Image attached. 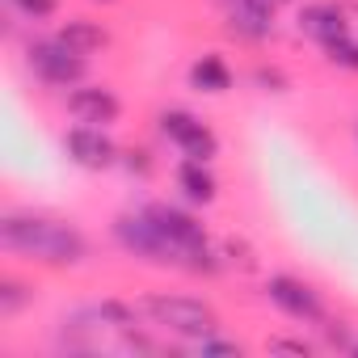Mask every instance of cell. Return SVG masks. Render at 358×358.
<instances>
[{"label":"cell","instance_id":"6da1fadb","mask_svg":"<svg viewBox=\"0 0 358 358\" xmlns=\"http://www.w3.org/2000/svg\"><path fill=\"white\" fill-rule=\"evenodd\" d=\"M0 249L17 262H34L47 270H76L93 253V245L76 220L51 215V211H30V207H9L0 215Z\"/></svg>","mask_w":358,"mask_h":358},{"label":"cell","instance_id":"7a4b0ae2","mask_svg":"<svg viewBox=\"0 0 358 358\" xmlns=\"http://www.w3.org/2000/svg\"><path fill=\"white\" fill-rule=\"evenodd\" d=\"M139 316L148 320V329L169 333V337H182V341H203L211 333H220V312L199 299V295H173V291H148L135 299Z\"/></svg>","mask_w":358,"mask_h":358},{"label":"cell","instance_id":"3957f363","mask_svg":"<svg viewBox=\"0 0 358 358\" xmlns=\"http://www.w3.org/2000/svg\"><path fill=\"white\" fill-rule=\"evenodd\" d=\"M110 241H114L131 262H143V266H156V270H177V249H173L169 236L156 228V220L148 215V207L118 211V215L110 220Z\"/></svg>","mask_w":358,"mask_h":358},{"label":"cell","instance_id":"277c9868","mask_svg":"<svg viewBox=\"0 0 358 358\" xmlns=\"http://www.w3.org/2000/svg\"><path fill=\"white\" fill-rule=\"evenodd\" d=\"M22 59H26L30 76L47 89H76V85L89 80V55H76L59 34L30 38L22 47Z\"/></svg>","mask_w":358,"mask_h":358},{"label":"cell","instance_id":"5b68a950","mask_svg":"<svg viewBox=\"0 0 358 358\" xmlns=\"http://www.w3.org/2000/svg\"><path fill=\"white\" fill-rule=\"evenodd\" d=\"M152 127H156V135H160L169 148H177L182 156H194V160H207V164L220 156V135H215V127H211L203 114L186 110V106H164V110H156Z\"/></svg>","mask_w":358,"mask_h":358},{"label":"cell","instance_id":"8992f818","mask_svg":"<svg viewBox=\"0 0 358 358\" xmlns=\"http://www.w3.org/2000/svg\"><path fill=\"white\" fill-rule=\"evenodd\" d=\"M266 299L287 316V320H295V324H320L324 316H329V308H324V295L308 282V278H299V274H266Z\"/></svg>","mask_w":358,"mask_h":358},{"label":"cell","instance_id":"52a82bcc","mask_svg":"<svg viewBox=\"0 0 358 358\" xmlns=\"http://www.w3.org/2000/svg\"><path fill=\"white\" fill-rule=\"evenodd\" d=\"M64 156L85 169V173H106V169H118V156L122 148L110 139V127H89V122H76L64 131Z\"/></svg>","mask_w":358,"mask_h":358},{"label":"cell","instance_id":"ba28073f","mask_svg":"<svg viewBox=\"0 0 358 358\" xmlns=\"http://www.w3.org/2000/svg\"><path fill=\"white\" fill-rule=\"evenodd\" d=\"M64 110L76 118V122H89V127H114L122 118V97L110 89V85H76L68 89L64 97Z\"/></svg>","mask_w":358,"mask_h":358},{"label":"cell","instance_id":"9c48e42d","mask_svg":"<svg viewBox=\"0 0 358 358\" xmlns=\"http://www.w3.org/2000/svg\"><path fill=\"white\" fill-rule=\"evenodd\" d=\"M295 26L320 51L329 43H337V38H350V13L337 5V0H308V5L299 9V17H295Z\"/></svg>","mask_w":358,"mask_h":358},{"label":"cell","instance_id":"30bf717a","mask_svg":"<svg viewBox=\"0 0 358 358\" xmlns=\"http://www.w3.org/2000/svg\"><path fill=\"white\" fill-rule=\"evenodd\" d=\"M173 186L190 207H211L220 199V177L211 173L207 160H194V156H182L173 164Z\"/></svg>","mask_w":358,"mask_h":358},{"label":"cell","instance_id":"8fae6325","mask_svg":"<svg viewBox=\"0 0 358 358\" xmlns=\"http://www.w3.org/2000/svg\"><path fill=\"white\" fill-rule=\"evenodd\" d=\"M190 89L194 93H207V97H224V93H232V85H236V72L228 68V59L220 55V51H207V55H199L194 64H190Z\"/></svg>","mask_w":358,"mask_h":358},{"label":"cell","instance_id":"7c38bea8","mask_svg":"<svg viewBox=\"0 0 358 358\" xmlns=\"http://www.w3.org/2000/svg\"><path fill=\"white\" fill-rule=\"evenodd\" d=\"M228 34L236 38V43H245V47H262V43H270L274 38V17H266V13H257V9H249V5H228Z\"/></svg>","mask_w":358,"mask_h":358},{"label":"cell","instance_id":"4fadbf2b","mask_svg":"<svg viewBox=\"0 0 358 358\" xmlns=\"http://www.w3.org/2000/svg\"><path fill=\"white\" fill-rule=\"evenodd\" d=\"M76 55H97V51H106L110 43H114V34H110V26H101V22H93V17H68V22H59V30H55Z\"/></svg>","mask_w":358,"mask_h":358},{"label":"cell","instance_id":"5bb4252c","mask_svg":"<svg viewBox=\"0 0 358 358\" xmlns=\"http://www.w3.org/2000/svg\"><path fill=\"white\" fill-rule=\"evenodd\" d=\"M38 299V287L17 278V274H5L0 278V320H17L30 303Z\"/></svg>","mask_w":358,"mask_h":358},{"label":"cell","instance_id":"9a60e30c","mask_svg":"<svg viewBox=\"0 0 358 358\" xmlns=\"http://www.w3.org/2000/svg\"><path fill=\"white\" fill-rule=\"evenodd\" d=\"M118 169H122L127 177H135V182H148V177H156L160 160H156V152H152L148 143H131V148H122Z\"/></svg>","mask_w":358,"mask_h":358},{"label":"cell","instance_id":"2e32d148","mask_svg":"<svg viewBox=\"0 0 358 358\" xmlns=\"http://www.w3.org/2000/svg\"><path fill=\"white\" fill-rule=\"evenodd\" d=\"M249 80H253V89H262V93H274V97L291 93V76H287L278 64H270V59H257V64L249 68Z\"/></svg>","mask_w":358,"mask_h":358},{"label":"cell","instance_id":"e0dca14e","mask_svg":"<svg viewBox=\"0 0 358 358\" xmlns=\"http://www.w3.org/2000/svg\"><path fill=\"white\" fill-rule=\"evenodd\" d=\"M220 257H224V270H241V274H253V270H257V253H253V245L241 241V236L220 241Z\"/></svg>","mask_w":358,"mask_h":358},{"label":"cell","instance_id":"ac0fdd59","mask_svg":"<svg viewBox=\"0 0 358 358\" xmlns=\"http://www.w3.org/2000/svg\"><path fill=\"white\" fill-rule=\"evenodd\" d=\"M9 13H17L30 26H43L51 17H59V0H9Z\"/></svg>","mask_w":358,"mask_h":358},{"label":"cell","instance_id":"d6986e66","mask_svg":"<svg viewBox=\"0 0 358 358\" xmlns=\"http://www.w3.org/2000/svg\"><path fill=\"white\" fill-rule=\"evenodd\" d=\"M316 329H320V337H324V345H329V350H345V354H350V350H354V341H358V337L350 333V324H345V320H333V316H324Z\"/></svg>","mask_w":358,"mask_h":358},{"label":"cell","instance_id":"ffe728a7","mask_svg":"<svg viewBox=\"0 0 358 358\" xmlns=\"http://www.w3.org/2000/svg\"><path fill=\"white\" fill-rule=\"evenodd\" d=\"M324 59H329L333 68L358 72V43H354V34H350V38H337V43H329V47H324Z\"/></svg>","mask_w":358,"mask_h":358},{"label":"cell","instance_id":"44dd1931","mask_svg":"<svg viewBox=\"0 0 358 358\" xmlns=\"http://www.w3.org/2000/svg\"><path fill=\"white\" fill-rule=\"evenodd\" d=\"M194 350L203 354V358H211V354H245V345L241 341H232V337H220V333H211V337H203V341H194Z\"/></svg>","mask_w":358,"mask_h":358},{"label":"cell","instance_id":"7402d4cb","mask_svg":"<svg viewBox=\"0 0 358 358\" xmlns=\"http://www.w3.org/2000/svg\"><path fill=\"white\" fill-rule=\"evenodd\" d=\"M266 350H270V354H299V358L316 354V345H312V341H303V337H282V333H278V337H270V341H266Z\"/></svg>","mask_w":358,"mask_h":358},{"label":"cell","instance_id":"603a6c76","mask_svg":"<svg viewBox=\"0 0 358 358\" xmlns=\"http://www.w3.org/2000/svg\"><path fill=\"white\" fill-rule=\"evenodd\" d=\"M236 5H249V9H257V13H266V17H278L287 5H299V0H236Z\"/></svg>","mask_w":358,"mask_h":358},{"label":"cell","instance_id":"cb8c5ba5","mask_svg":"<svg viewBox=\"0 0 358 358\" xmlns=\"http://www.w3.org/2000/svg\"><path fill=\"white\" fill-rule=\"evenodd\" d=\"M93 5H118V0H93Z\"/></svg>","mask_w":358,"mask_h":358},{"label":"cell","instance_id":"d4e9b609","mask_svg":"<svg viewBox=\"0 0 358 358\" xmlns=\"http://www.w3.org/2000/svg\"><path fill=\"white\" fill-rule=\"evenodd\" d=\"M350 354H354V358H358V341H354V350H350Z\"/></svg>","mask_w":358,"mask_h":358}]
</instances>
